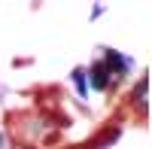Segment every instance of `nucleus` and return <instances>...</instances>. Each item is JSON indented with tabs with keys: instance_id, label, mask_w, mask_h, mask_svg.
I'll return each instance as SVG.
<instances>
[{
	"instance_id": "obj_3",
	"label": "nucleus",
	"mask_w": 152,
	"mask_h": 149,
	"mask_svg": "<svg viewBox=\"0 0 152 149\" xmlns=\"http://www.w3.org/2000/svg\"><path fill=\"white\" fill-rule=\"evenodd\" d=\"M73 85H76V91H79V97H88V88H91V85H88V76H85L82 67L73 70Z\"/></svg>"
},
{
	"instance_id": "obj_2",
	"label": "nucleus",
	"mask_w": 152,
	"mask_h": 149,
	"mask_svg": "<svg viewBox=\"0 0 152 149\" xmlns=\"http://www.w3.org/2000/svg\"><path fill=\"white\" fill-rule=\"evenodd\" d=\"M85 76H88V85H94L97 91H107V88H110V70H107L104 61H97V64L88 70Z\"/></svg>"
},
{
	"instance_id": "obj_1",
	"label": "nucleus",
	"mask_w": 152,
	"mask_h": 149,
	"mask_svg": "<svg viewBox=\"0 0 152 149\" xmlns=\"http://www.w3.org/2000/svg\"><path fill=\"white\" fill-rule=\"evenodd\" d=\"M104 64H107V70L113 73V76H125V73H128L131 67H134V61L131 58H125V55H119L116 49H107V58H104Z\"/></svg>"
}]
</instances>
